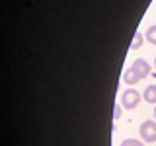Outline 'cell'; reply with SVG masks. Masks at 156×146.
I'll list each match as a JSON object with an SVG mask.
<instances>
[{"label": "cell", "mask_w": 156, "mask_h": 146, "mask_svg": "<svg viewBox=\"0 0 156 146\" xmlns=\"http://www.w3.org/2000/svg\"><path fill=\"white\" fill-rule=\"evenodd\" d=\"M154 66H156V57H154Z\"/></svg>", "instance_id": "10"}, {"label": "cell", "mask_w": 156, "mask_h": 146, "mask_svg": "<svg viewBox=\"0 0 156 146\" xmlns=\"http://www.w3.org/2000/svg\"><path fill=\"white\" fill-rule=\"evenodd\" d=\"M143 41H144V35L140 33V29H136V31H135V37H133V41H131V49H139L140 45H143Z\"/></svg>", "instance_id": "6"}, {"label": "cell", "mask_w": 156, "mask_h": 146, "mask_svg": "<svg viewBox=\"0 0 156 146\" xmlns=\"http://www.w3.org/2000/svg\"><path fill=\"white\" fill-rule=\"evenodd\" d=\"M121 107H123V105H115V109H113V119L115 121L121 117Z\"/></svg>", "instance_id": "9"}, {"label": "cell", "mask_w": 156, "mask_h": 146, "mask_svg": "<svg viewBox=\"0 0 156 146\" xmlns=\"http://www.w3.org/2000/svg\"><path fill=\"white\" fill-rule=\"evenodd\" d=\"M139 133L144 142H156V121H152V119L143 121L139 127Z\"/></svg>", "instance_id": "1"}, {"label": "cell", "mask_w": 156, "mask_h": 146, "mask_svg": "<svg viewBox=\"0 0 156 146\" xmlns=\"http://www.w3.org/2000/svg\"><path fill=\"white\" fill-rule=\"evenodd\" d=\"M154 115H156V107H154Z\"/></svg>", "instance_id": "11"}, {"label": "cell", "mask_w": 156, "mask_h": 146, "mask_svg": "<svg viewBox=\"0 0 156 146\" xmlns=\"http://www.w3.org/2000/svg\"><path fill=\"white\" fill-rule=\"evenodd\" d=\"M140 101V94L133 88H129V90L123 92V96H121V105L125 107V109H135L136 105H139Z\"/></svg>", "instance_id": "2"}, {"label": "cell", "mask_w": 156, "mask_h": 146, "mask_svg": "<svg viewBox=\"0 0 156 146\" xmlns=\"http://www.w3.org/2000/svg\"><path fill=\"white\" fill-rule=\"evenodd\" d=\"M143 99L146 101V103L156 105V84L146 86V90H144V94H143Z\"/></svg>", "instance_id": "4"}, {"label": "cell", "mask_w": 156, "mask_h": 146, "mask_svg": "<svg viewBox=\"0 0 156 146\" xmlns=\"http://www.w3.org/2000/svg\"><path fill=\"white\" fill-rule=\"evenodd\" d=\"M121 146H144V144L136 138H125L123 142H121Z\"/></svg>", "instance_id": "8"}, {"label": "cell", "mask_w": 156, "mask_h": 146, "mask_svg": "<svg viewBox=\"0 0 156 146\" xmlns=\"http://www.w3.org/2000/svg\"><path fill=\"white\" fill-rule=\"evenodd\" d=\"M139 80H140V78L136 76V72L133 70V68H127V70H125V74H123V82H125V84L133 86V84H136Z\"/></svg>", "instance_id": "5"}, {"label": "cell", "mask_w": 156, "mask_h": 146, "mask_svg": "<svg viewBox=\"0 0 156 146\" xmlns=\"http://www.w3.org/2000/svg\"><path fill=\"white\" fill-rule=\"evenodd\" d=\"M131 68H133V70L136 72V76H139L140 80H143V78H146V76L150 74V64L144 61V58H136L133 64H131Z\"/></svg>", "instance_id": "3"}, {"label": "cell", "mask_w": 156, "mask_h": 146, "mask_svg": "<svg viewBox=\"0 0 156 146\" xmlns=\"http://www.w3.org/2000/svg\"><path fill=\"white\" fill-rule=\"evenodd\" d=\"M144 37L148 39V43H152V45H156V26H150L148 29H146Z\"/></svg>", "instance_id": "7"}]
</instances>
